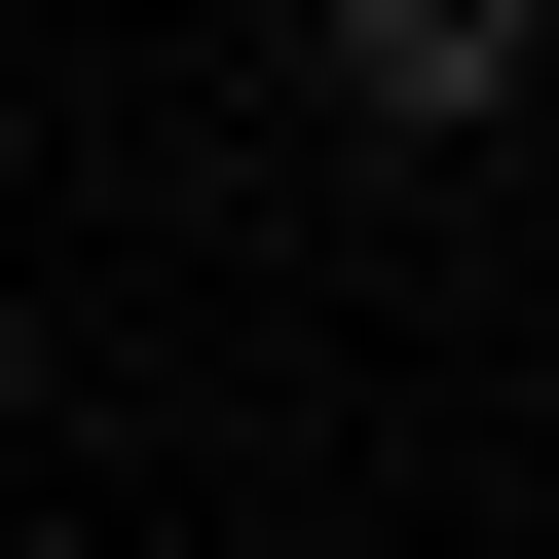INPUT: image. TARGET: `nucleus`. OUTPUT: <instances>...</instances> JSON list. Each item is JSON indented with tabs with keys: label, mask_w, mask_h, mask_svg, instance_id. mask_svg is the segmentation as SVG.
<instances>
[{
	"label": "nucleus",
	"mask_w": 559,
	"mask_h": 559,
	"mask_svg": "<svg viewBox=\"0 0 559 559\" xmlns=\"http://www.w3.org/2000/svg\"><path fill=\"white\" fill-rule=\"evenodd\" d=\"M0 411H38V299H0Z\"/></svg>",
	"instance_id": "obj_1"
}]
</instances>
